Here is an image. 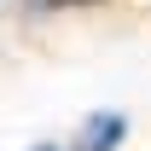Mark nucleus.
I'll use <instances>...</instances> for the list:
<instances>
[{"instance_id": "obj_1", "label": "nucleus", "mask_w": 151, "mask_h": 151, "mask_svg": "<svg viewBox=\"0 0 151 151\" xmlns=\"http://www.w3.org/2000/svg\"><path fill=\"white\" fill-rule=\"evenodd\" d=\"M122 134H128V116H116V111H93V116H87V128L76 134L70 151H116V145H122Z\"/></svg>"}, {"instance_id": "obj_2", "label": "nucleus", "mask_w": 151, "mask_h": 151, "mask_svg": "<svg viewBox=\"0 0 151 151\" xmlns=\"http://www.w3.org/2000/svg\"><path fill=\"white\" fill-rule=\"evenodd\" d=\"M29 6H41V12H64V6H93V0H29Z\"/></svg>"}, {"instance_id": "obj_3", "label": "nucleus", "mask_w": 151, "mask_h": 151, "mask_svg": "<svg viewBox=\"0 0 151 151\" xmlns=\"http://www.w3.org/2000/svg\"><path fill=\"white\" fill-rule=\"evenodd\" d=\"M35 151H58V145H35Z\"/></svg>"}]
</instances>
